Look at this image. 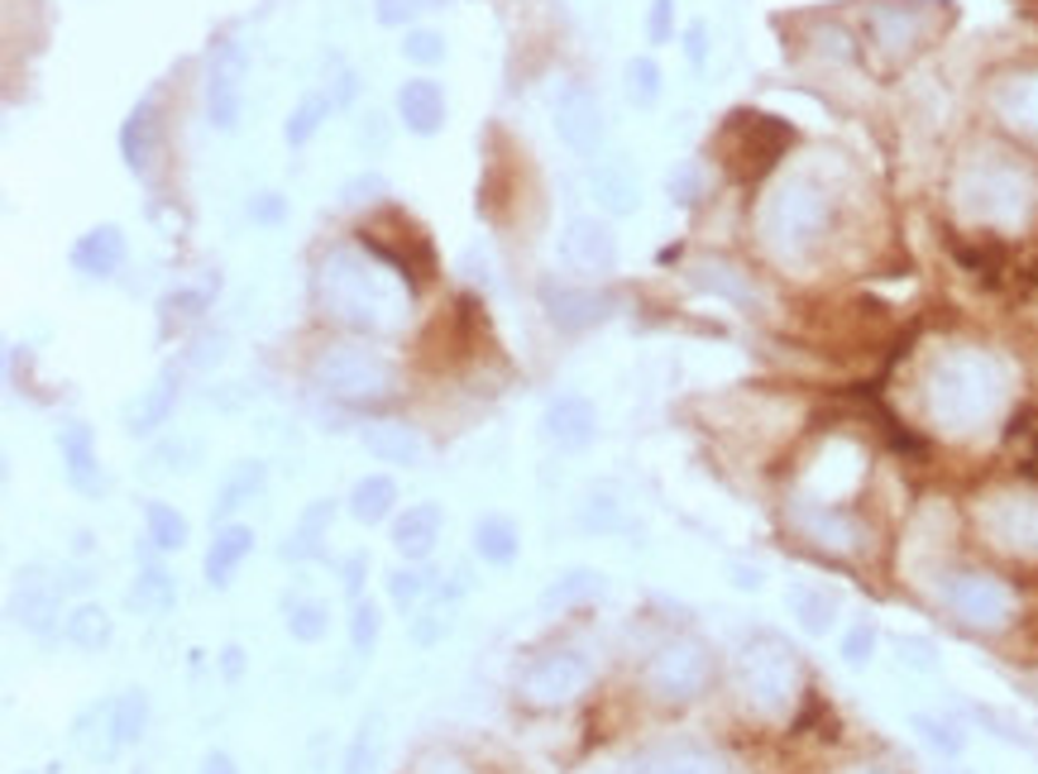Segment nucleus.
<instances>
[{"label":"nucleus","mask_w":1038,"mask_h":774,"mask_svg":"<svg viewBox=\"0 0 1038 774\" xmlns=\"http://www.w3.org/2000/svg\"><path fill=\"white\" fill-rule=\"evenodd\" d=\"M431 6H436V0H378V20L383 24H403V20H412V14H422Z\"/></svg>","instance_id":"7c9ffc66"},{"label":"nucleus","mask_w":1038,"mask_h":774,"mask_svg":"<svg viewBox=\"0 0 1038 774\" xmlns=\"http://www.w3.org/2000/svg\"><path fill=\"white\" fill-rule=\"evenodd\" d=\"M326 110H330L326 96H307V101L297 106V116L287 120V139H293V143H307V139L316 135V125H322Z\"/></svg>","instance_id":"cd10ccee"},{"label":"nucleus","mask_w":1038,"mask_h":774,"mask_svg":"<svg viewBox=\"0 0 1038 774\" xmlns=\"http://www.w3.org/2000/svg\"><path fill=\"white\" fill-rule=\"evenodd\" d=\"M364 445H369V455H378L383 464H417L422 459V435L407 426H369L364 430Z\"/></svg>","instance_id":"9b49d317"},{"label":"nucleus","mask_w":1038,"mask_h":774,"mask_svg":"<svg viewBox=\"0 0 1038 774\" xmlns=\"http://www.w3.org/2000/svg\"><path fill=\"white\" fill-rule=\"evenodd\" d=\"M407 53L417 58V62H436V58L445 53V48H441V39H436V34H412V39H407Z\"/></svg>","instance_id":"473e14b6"},{"label":"nucleus","mask_w":1038,"mask_h":774,"mask_svg":"<svg viewBox=\"0 0 1038 774\" xmlns=\"http://www.w3.org/2000/svg\"><path fill=\"white\" fill-rule=\"evenodd\" d=\"M374 732H378V717H364V727L355 736V751H349V774H364V751H369Z\"/></svg>","instance_id":"2f4dec72"},{"label":"nucleus","mask_w":1038,"mask_h":774,"mask_svg":"<svg viewBox=\"0 0 1038 774\" xmlns=\"http://www.w3.org/2000/svg\"><path fill=\"white\" fill-rule=\"evenodd\" d=\"M144 526H149L154 550H182V545H187V522L168 503H149V507H144Z\"/></svg>","instance_id":"412c9836"},{"label":"nucleus","mask_w":1038,"mask_h":774,"mask_svg":"<svg viewBox=\"0 0 1038 774\" xmlns=\"http://www.w3.org/2000/svg\"><path fill=\"white\" fill-rule=\"evenodd\" d=\"M239 77H245V53L230 43L220 48V58L211 62V120L220 129L235 125V110H239Z\"/></svg>","instance_id":"39448f33"},{"label":"nucleus","mask_w":1038,"mask_h":774,"mask_svg":"<svg viewBox=\"0 0 1038 774\" xmlns=\"http://www.w3.org/2000/svg\"><path fill=\"white\" fill-rule=\"evenodd\" d=\"M555 116H561L555 125H561V135L574 143V149H589V143L599 139V106H594V96L589 91H580V87L565 91Z\"/></svg>","instance_id":"9d476101"},{"label":"nucleus","mask_w":1038,"mask_h":774,"mask_svg":"<svg viewBox=\"0 0 1038 774\" xmlns=\"http://www.w3.org/2000/svg\"><path fill=\"white\" fill-rule=\"evenodd\" d=\"M565 258L584 272H609L613 268V239L594 220H574L565 235Z\"/></svg>","instance_id":"0eeeda50"},{"label":"nucleus","mask_w":1038,"mask_h":774,"mask_svg":"<svg viewBox=\"0 0 1038 774\" xmlns=\"http://www.w3.org/2000/svg\"><path fill=\"white\" fill-rule=\"evenodd\" d=\"M172 401H178V374H168L158 378V387L149 397H144V407L130 411V435H144V430H154V426H164L168 421V411H172Z\"/></svg>","instance_id":"6ab92c4d"},{"label":"nucleus","mask_w":1038,"mask_h":774,"mask_svg":"<svg viewBox=\"0 0 1038 774\" xmlns=\"http://www.w3.org/2000/svg\"><path fill=\"white\" fill-rule=\"evenodd\" d=\"M1010 449L1019 455V469L1038 474V401H1029V407L1010 421Z\"/></svg>","instance_id":"4be33fe9"},{"label":"nucleus","mask_w":1038,"mask_h":774,"mask_svg":"<svg viewBox=\"0 0 1038 774\" xmlns=\"http://www.w3.org/2000/svg\"><path fill=\"white\" fill-rule=\"evenodd\" d=\"M393 503H397L393 478L388 474H374V478H359L355 483V493H349V516L364 522V526H374V522H383V516L393 512Z\"/></svg>","instance_id":"ddd939ff"},{"label":"nucleus","mask_w":1038,"mask_h":774,"mask_svg":"<svg viewBox=\"0 0 1038 774\" xmlns=\"http://www.w3.org/2000/svg\"><path fill=\"white\" fill-rule=\"evenodd\" d=\"M172 603H178V584L164 569H144L139 584L130 588V607H139L144 617H168Z\"/></svg>","instance_id":"dca6fc26"},{"label":"nucleus","mask_w":1038,"mask_h":774,"mask_svg":"<svg viewBox=\"0 0 1038 774\" xmlns=\"http://www.w3.org/2000/svg\"><path fill=\"white\" fill-rule=\"evenodd\" d=\"M326 626H330L326 603L301 598V603L287 607V632H293V641H322V636H326Z\"/></svg>","instance_id":"5701e85b"},{"label":"nucleus","mask_w":1038,"mask_h":774,"mask_svg":"<svg viewBox=\"0 0 1038 774\" xmlns=\"http://www.w3.org/2000/svg\"><path fill=\"white\" fill-rule=\"evenodd\" d=\"M441 526H445V516L436 503H417V507H407L403 516L393 522V545H397V555H407V559H426L431 550H436V540H441Z\"/></svg>","instance_id":"20e7f679"},{"label":"nucleus","mask_w":1038,"mask_h":774,"mask_svg":"<svg viewBox=\"0 0 1038 774\" xmlns=\"http://www.w3.org/2000/svg\"><path fill=\"white\" fill-rule=\"evenodd\" d=\"M249 550H254V530L249 526H220L211 550H206V578H211L216 588H226L239 564L249 559Z\"/></svg>","instance_id":"423d86ee"},{"label":"nucleus","mask_w":1038,"mask_h":774,"mask_svg":"<svg viewBox=\"0 0 1038 774\" xmlns=\"http://www.w3.org/2000/svg\"><path fill=\"white\" fill-rule=\"evenodd\" d=\"M62 459H68V474L77 488H87L96 493L101 488V478H96V449H91V430L87 426H72V430H62Z\"/></svg>","instance_id":"f3484780"},{"label":"nucleus","mask_w":1038,"mask_h":774,"mask_svg":"<svg viewBox=\"0 0 1038 774\" xmlns=\"http://www.w3.org/2000/svg\"><path fill=\"white\" fill-rule=\"evenodd\" d=\"M226 674H239V651H226Z\"/></svg>","instance_id":"4c0bfd02"},{"label":"nucleus","mask_w":1038,"mask_h":774,"mask_svg":"<svg viewBox=\"0 0 1038 774\" xmlns=\"http://www.w3.org/2000/svg\"><path fill=\"white\" fill-rule=\"evenodd\" d=\"M599 588H603V578L594 569H574V574H565V584H555L546 593V607H570V603H580V598H594Z\"/></svg>","instance_id":"a878e982"},{"label":"nucleus","mask_w":1038,"mask_h":774,"mask_svg":"<svg viewBox=\"0 0 1038 774\" xmlns=\"http://www.w3.org/2000/svg\"><path fill=\"white\" fill-rule=\"evenodd\" d=\"M426 574H417V569H397L393 578H388V593H393V603L397 607H417L422 598H426Z\"/></svg>","instance_id":"c85d7f7f"},{"label":"nucleus","mask_w":1038,"mask_h":774,"mask_svg":"<svg viewBox=\"0 0 1038 774\" xmlns=\"http://www.w3.org/2000/svg\"><path fill=\"white\" fill-rule=\"evenodd\" d=\"M264 483H268V469H264L259 459L239 464V469H235V474H230L226 483H220V493H216V516H230L235 507H245L249 497H254V493L264 488Z\"/></svg>","instance_id":"a211bd4d"},{"label":"nucleus","mask_w":1038,"mask_h":774,"mask_svg":"<svg viewBox=\"0 0 1038 774\" xmlns=\"http://www.w3.org/2000/svg\"><path fill=\"white\" fill-rule=\"evenodd\" d=\"M594 430H599V416H594V407H589V397L565 393L546 407V435L561 449H584L589 440H594Z\"/></svg>","instance_id":"7ed1b4c3"},{"label":"nucleus","mask_w":1038,"mask_h":774,"mask_svg":"<svg viewBox=\"0 0 1038 774\" xmlns=\"http://www.w3.org/2000/svg\"><path fill=\"white\" fill-rule=\"evenodd\" d=\"M665 6H670V0H656V14H651V34H665Z\"/></svg>","instance_id":"e433bc0d"},{"label":"nucleus","mask_w":1038,"mask_h":774,"mask_svg":"<svg viewBox=\"0 0 1038 774\" xmlns=\"http://www.w3.org/2000/svg\"><path fill=\"white\" fill-rule=\"evenodd\" d=\"M627 91H632V101H642V106L656 101V68H651V62H632L627 68Z\"/></svg>","instance_id":"c756f323"},{"label":"nucleus","mask_w":1038,"mask_h":774,"mask_svg":"<svg viewBox=\"0 0 1038 774\" xmlns=\"http://www.w3.org/2000/svg\"><path fill=\"white\" fill-rule=\"evenodd\" d=\"M144 722H149V698L135 688V693H125V698H116V736H120V746H135V741L144 736Z\"/></svg>","instance_id":"b1692460"},{"label":"nucleus","mask_w":1038,"mask_h":774,"mask_svg":"<svg viewBox=\"0 0 1038 774\" xmlns=\"http://www.w3.org/2000/svg\"><path fill=\"white\" fill-rule=\"evenodd\" d=\"M790 129L771 120V116H752V110H742V116H732L723 125V135H718V153H723V168L738 177V182H757L775 168V158L790 149Z\"/></svg>","instance_id":"f257e3e1"},{"label":"nucleus","mask_w":1038,"mask_h":774,"mask_svg":"<svg viewBox=\"0 0 1038 774\" xmlns=\"http://www.w3.org/2000/svg\"><path fill=\"white\" fill-rule=\"evenodd\" d=\"M359 574H364V555H355L345 564V593L349 598H359Z\"/></svg>","instance_id":"c9c22d12"},{"label":"nucleus","mask_w":1038,"mask_h":774,"mask_svg":"<svg viewBox=\"0 0 1038 774\" xmlns=\"http://www.w3.org/2000/svg\"><path fill=\"white\" fill-rule=\"evenodd\" d=\"M110 617H106V607H96V603H87V607H77L68 622H62V641L68 645H77V651H101V645H110Z\"/></svg>","instance_id":"4468645a"},{"label":"nucleus","mask_w":1038,"mask_h":774,"mask_svg":"<svg viewBox=\"0 0 1038 774\" xmlns=\"http://www.w3.org/2000/svg\"><path fill=\"white\" fill-rule=\"evenodd\" d=\"M120 258H125V239L116 225H101V230H91L77 239V249H72V264L91 272V278H106V272H116L120 268Z\"/></svg>","instance_id":"6e6552de"},{"label":"nucleus","mask_w":1038,"mask_h":774,"mask_svg":"<svg viewBox=\"0 0 1038 774\" xmlns=\"http://www.w3.org/2000/svg\"><path fill=\"white\" fill-rule=\"evenodd\" d=\"M546 306H551V316L561 320V326H589L594 316H603V301L599 297H570V292H561V297H546Z\"/></svg>","instance_id":"393cba45"},{"label":"nucleus","mask_w":1038,"mask_h":774,"mask_svg":"<svg viewBox=\"0 0 1038 774\" xmlns=\"http://www.w3.org/2000/svg\"><path fill=\"white\" fill-rule=\"evenodd\" d=\"M397 110H403V120L417 129V135H436L445 120V96L436 82H407L397 91Z\"/></svg>","instance_id":"1a4fd4ad"},{"label":"nucleus","mask_w":1038,"mask_h":774,"mask_svg":"<svg viewBox=\"0 0 1038 774\" xmlns=\"http://www.w3.org/2000/svg\"><path fill=\"white\" fill-rule=\"evenodd\" d=\"M154 135H158L154 101H144L135 116H130V125H125V135H120V143H125V163H130L135 172H149V163H154Z\"/></svg>","instance_id":"2eb2a0df"},{"label":"nucleus","mask_w":1038,"mask_h":774,"mask_svg":"<svg viewBox=\"0 0 1038 774\" xmlns=\"http://www.w3.org/2000/svg\"><path fill=\"white\" fill-rule=\"evenodd\" d=\"M613 522H617V516H613V503H609V497H594V507L584 512V526H589V530H609Z\"/></svg>","instance_id":"72a5a7b5"},{"label":"nucleus","mask_w":1038,"mask_h":774,"mask_svg":"<svg viewBox=\"0 0 1038 774\" xmlns=\"http://www.w3.org/2000/svg\"><path fill=\"white\" fill-rule=\"evenodd\" d=\"M330 516H335V507H330V503H312L307 512H301V522H297V530H293V540L283 545V555H287V559H307V555L322 550V530L330 526Z\"/></svg>","instance_id":"aec40b11"},{"label":"nucleus","mask_w":1038,"mask_h":774,"mask_svg":"<svg viewBox=\"0 0 1038 774\" xmlns=\"http://www.w3.org/2000/svg\"><path fill=\"white\" fill-rule=\"evenodd\" d=\"M378 641V607L355 598V617H349V645H355V655H369Z\"/></svg>","instance_id":"bb28decb"},{"label":"nucleus","mask_w":1038,"mask_h":774,"mask_svg":"<svg viewBox=\"0 0 1038 774\" xmlns=\"http://www.w3.org/2000/svg\"><path fill=\"white\" fill-rule=\"evenodd\" d=\"M517 526H513V516H484V522L474 526V550L484 555L488 564H513L517 559Z\"/></svg>","instance_id":"f8f14e48"},{"label":"nucleus","mask_w":1038,"mask_h":774,"mask_svg":"<svg viewBox=\"0 0 1038 774\" xmlns=\"http://www.w3.org/2000/svg\"><path fill=\"white\" fill-rule=\"evenodd\" d=\"M584 679H589V659L565 651V655H546L541 665L526 669L522 688H526V698L532 703H565Z\"/></svg>","instance_id":"f03ea898"},{"label":"nucleus","mask_w":1038,"mask_h":774,"mask_svg":"<svg viewBox=\"0 0 1038 774\" xmlns=\"http://www.w3.org/2000/svg\"><path fill=\"white\" fill-rule=\"evenodd\" d=\"M201 774H239V770H235V761H230L226 751H211V755H206V765H201Z\"/></svg>","instance_id":"f704fd0d"}]
</instances>
